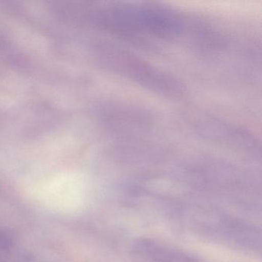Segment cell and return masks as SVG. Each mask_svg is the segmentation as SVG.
Masks as SVG:
<instances>
[{"instance_id": "6da1fadb", "label": "cell", "mask_w": 262, "mask_h": 262, "mask_svg": "<svg viewBox=\"0 0 262 262\" xmlns=\"http://www.w3.org/2000/svg\"><path fill=\"white\" fill-rule=\"evenodd\" d=\"M131 254L136 262H197L188 254L151 239L136 241Z\"/></svg>"}]
</instances>
